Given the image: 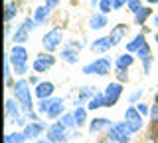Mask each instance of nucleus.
<instances>
[{
	"label": "nucleus",
	"mask_w": 158,
	"mask_h": 143,
	"mask_svg": "<svg viewBox=\"0 0 158 143\" xmlns=\"http://www.w3.org/2000/svg\"><path fill=\"white\" fill-rule=\"evenodd\" d=\"M14 93H16V100L24 105V109H32V96H30V87L26 80H20L14 86Z\"/></svg>",
	"instance_id": "1"
},
{
	"label": "nucleus",
	"mask_w": 158,
	"mask_h": 143,
	"mask_svg": "<svg viewBox=\"0 0 158 143\" xmlns=\"http://www.w3.org/2000/svg\"><path fill=\"white\" fill-rule=\"evenodd\" d=\"M83 72L85 74H99V76H105V74L111 72V62H109L107 58H99V60H95L93 64H89V66L83 68Z\"/></svg>",
	"instance_id": "2"
},
{
	"label": "nucleus",
	"mask_w": 158,
	"mask_h": 143,
	"mask_svg": "<svg viewBox=\"0 0 158 143\" xmlns=\"http://www.w3.org/2000/svg\"><path fill=\"white\" fill-rule=\"evenodd\" d=\"M125 119H127V125H128V129H131L132 133L138 131L142 127V113L135 109V107H128L127 113H125Z\"/></svg>",
	"instance_id": "3"
},
{
	"label": "nucleus",
	"mask_w": 158,
	"mask_h": 143,
	"mask_svg": "<svg viewBox=\"0 0 158 143\" xmlns=\"http://www.w3.org/2000/svg\"><path fill=\"white\" fill-rule=\"evenodd\" d=\"M121 93H123L121 83H109L107 90H105V105L107 107L115 105V103L118 101V97H121Z\"/></svg>",
	"instance_id": "4"
},
{
	"label": "nucleus",
	"mask_w": 158,
	"mask_h": 143,
	"mask_svg": "<svg viewBox=\"0 0 158 143\" xmlns=\"http://www.w3.org/2000/svg\"><path fill=\"white\" fill-rule=\"evenodd\" d=\"M131 129H128V125H127V121L125 123H117V125H113L111 127V137L113 139H117V141H121V143H127L128 139H131Z\"/></svg>",
	"instance_id": "5"
},
{
	"label": "nucleus",
	"mask_w": 158,
	"mask_h": 143,
	"mask_svg": "<svg viewBox=\"0 0 158 143\" xmlns=\"http://www.w3.org/2000/svg\"><path fill=\"white\" fill-rule=\"evenodd\" d=\"M61 30L59 28H53L52 32H48L46 36H44V48H46L48 52H52V50H56V48L59 46V42H61Z\"/></svg>",
	"instance_id": "6"
},
{
	"label": "nucleus",
	"mask_w": 158,
	"mask_h": 143,
	"mask_svg": "<svg viewBox=\"0 0 158 143\" xmlns=\"http://www.w3.org/2000/svg\"><path fill=\"white\" fill-rule=\"evenodd\" d=\"M65 127L61 125V123H57V125H53V127H49V131H48V139L52 141V143H65Z\"/></svg>",
	"instance_id": "7"
},
{
	"label": "nucleus",
	"mask_w": 158,
	"mask_h": 143,
	"mask_svg": "<svg viewBox=\"0 0 158 143\" xmlns=\"http://www.w3.org/2000/svg\"><path fill=\"white\" fill-rule=\"evenodd\" d=\"M53 62H56V60H53L52 56H40L38 60L34 62V70H36V72H46L48 68L53 66Z\"/></svg>",
	"instance_id": "8"
},
{
	"label": "nucleus",
	"mask_w": 158,
	"mask_h": 143,
	"mask_svg": "<svg viewBox=\"0 0 158 143\" xmlns=\"http://www.w3.org/2000/svg\"><path fill=\"white\" fill-rule=\"evenodd\" d=\"M113 48V42H111V38H99V40H95L91 44V50L93 52H107V50H111Z\"/></svg>",
	"instance_id": "9"
},
{
	"label": "nucleus",
	"mask_w": 158,
	"mask_h": 143,
	"mask_svg": "<svg viewBox=\"0 0 158 143\" xmlns=\"http://www.w3.org/2000/svg\"><path fill=\"white\" fill-rule=\"evenodd\" d=\"M42 131H44V123L32 121V123H28V125H26V129H24V135H26L28 139H34V137H38Z\"/></svg>",
	"instance_id": "10"
},
{
	"label": "nucleus",
	"mask_w": 158,
	"mask_h": 143,
	"mask_svg": "<svg viewBox=\"0 0 158 143\" xmlns=\"http://www.w3.org/2000/svg\"><path fill=\"white\" fill-rule=\"evenodd\" d=\"M52 93H53V83L52 82H42L36 87V96L40 97V100H46V97H49Z\"/></svg>",
	"instance_id": "11"
},
{
	"label": "nucleus",
	"mask_w": 158,
	"mask_h": 143,
	"mask_svg": "<svg viewBox=\"0 0 158 143\" xmlns=\"http://www.w3.org/2000/svg\"><path fill=\"white\" fill-rule=\"evenodd\" d=\"M10 58H12L14 66H16V64H26V60H28V52L24 50L22 46H14V50H12V54H10Z\"/></svg>",
	"instance_id": "12"
},
{
	"label": "nucleus",
	"mask_w": 158,
	"mask_h": 143,
	"mask_svg": "<svg viewBox=\"0 0 158 143\" xmlns=\"http://www.w3.org/2000/svg\"><path fill=\"white\" fill-rule=\"evenodd\" d=\"M127 30H128V28L125 26V24H118V26L113 28V30H111V36H109V38H111V42H113V46H117V44L123 40V36L127 34Z\"/></svg>",
	"instance_id": "13"
},
{
	"label": "nucleus",
	"mask_w": 158,
	"mask_h": 143,
	"mask_svg": "<svg viewBox=\"0 0 158 143\" xmlns=\"http://www.w3.org/2000/svg\"><path fill=\"white\" fill-rule=\"evenodd\" d=\"M6 113L10 117V121H20L22 117H20V109L18 105L14 103V100H6Z\"/></svg>",
	"instance_id": "14"
},
{
	"label": "nucleus",
	"mask_w": 158,
	"mask_h": 143,
	"mask_svg": "<svg viewBox=\"0 0 158 143\" xmlns=\"http://www.w3.org/2000/svg\"><path fill=\"white\" fill-rule=\"evenodd\" d=\"M107 127H113V125H111V121H109L107 117H97V119H93V121H91L89 129L95 133V131H103V129H107Z\"/></svg>",
	"instance_id": "15"
},
{
	"label": "nucleus",
	"mask_w": 158,
	"mask_h": 143,
	"mask_svg": "<svg viewBox=\"0 0 158 143\" xmlns=\"http://www.w3.org/2000/svg\"><path fill=\"white\" fill-rule=\"evenodd\" d=\"M107 24V18H105V14H95V16H91L89 18V26L93 28V30H101L103 26Z\"/></svg>",
	"instance_id": "16"
},
{
	"label": "nucleus",
	"mask_w": 158,
	"mask_h": 143,
	"mask_svg": "<svg viewBox=\"0 0 158 143\" xmlns=\"http://www.w3.org/2000/svg\"><path fill=\"white\" fill-rule=\"evenodd\" d=\"M28 34H30V30L26 28V24H22V26L16 30V34H14V42H16V44L26 42V40H28Z\"/></svg>",
	"instance_id": "17"
},
{
	"label": "nucleus",
	"mask_w": 158,
	"mask_h": 143,
	"mask_svg": "<svg viewBox=\"0 0 158 143\" xmlns=\"http://www.w3.org/2000/svg\"><path fill=\"white\" fill-rule=\"evenodd\" d=\"M28 137L24 135V133H8L6 137H4V143H24Z\"/></svg>",
	"instance_id": "18"
},
{
	"label": "nucleus",
	"mask_w": 158,
	"mask_h": 143,
	"mask_svg": "<svg viewBox=\"0 0 158 143\" xmlns=\"http://www.w3.org/2000/svg\"><path fill=\"white\" fill-rule=\"evenodd\" d=\"M105 105V93H99V96H93L91 101H89V109H97V107Z\"/></svg>",
	"instance_id": "19"
},
{
	"label": "nucleus",
	"mask_w": 158,
	"mask_h": 143,
	"mask_svg": "<svg viewBox=\"0 0 158 143\" xmlns=\"http://www.w3.org/2000/svg\"><path fill=\"white\" fill-rule=\"evenodd\" d=\"M142 44H144V36H142V34H138V36L135 38V40H132V42L127 46V52H136L138 48L142 46Z\"/></svg>",
	"instance_id": "20"
},
{
	"label": "nucleus",
	"mask_w": 158,
	"mask_h": 143,
	"mask_svg": "<svg viewBox=\"0 0 158 143\" xmlns=\"http://www.w3.org/2000/svg\"><path fill=\"white\" fill-rule=\"evenodd\" d=\"M150 16V8H140L138 12H135V22L136 24H144V20Z\"/></svg>",
	"instance_id": "21"
},
{
	"label": "nucleus",
	"mask_w": 158,
	"mask_h": 143,
	"mask_svg": "<svg viewBox=\"0 0 158 143\" xmlns=\"http://www.w3.org/2000/svg\"><path fill=\"white\" fill-rule=\"evenodd\" d=\"M16 12H18L16 4H14V2H8V4H6V12H4V20H6V22H10L14 16H16Z\"/></svg>",
	"instance_id": "22"
},
{
	"label": "nucleus",
	"mask_w": 158,
	"mask_h": 143,
	"mask_svg": "<svg viewBox=\"0 0 158 143\" xmlns=\"http://www.w3.org/2000/svg\"><path fill=\"white\" fill-rule=\"evenodd\" d=\"M59 111H61V100H53V103H52V107H49V111H48V117H56V115H59Z\"/></svg>",
	"instance_id": "23"
},
{
	"label": "nucleus",
	"mask_w": 158,
	"mask_h": 143,
	"mask_svg": "<svg viewBox=\"0 0 158 143\" xmlns=\"http://www.w3.org/2000/svg\"><path fill=\"white\" fill-rule=\"evenodd\" d=\"M48 12H49V8H48V6H40L38 10H36V16H34V20H36L38 24H40V22H44V20H46V16H48Z\"/></svg>",
	"instance_id": "24"
},
{
	"label": "nucleus",
	"mask_w": 158,
	"mask_h": 143,
	"mask_svg": "<svg viewBox=\"0 0 158 143\" xmlns=\"http://www.w3.org/2000/svg\"><path fill=\"white\" fill-rule=\"evenodd\" d=\"M128 66H132V56H128V54H125V56H121L117 60V68H128Z\"/></svg>",
	"instance_id": "25"
},
{
	"label": "nucleus",
	"mask_w": 158,
	"mask_h": 143,
	"mask_svg": "<svg viewBox=\"0 0 158 143\" xmlns=\"http://www.w3.org/2000/svg\"><path fill=\"white\" fill-rule=\"evenodd\" d=\"M99 8H101L103 14L111 12L113 8H115V0H101V2H99Z\"/></svg>",
	"instance_id": "26"
},
{
	"label": "nucleus",
	"mask_w": 158,
	"mask_h": 143,
	"mask_svg": "<svg viewBox=\"0 0 158 143\" xmlns=\"http://www.w3.org/2000/svg\"><path fill=\"white\" fill-rule=\"evenodd\" d=\"M61 56H63V60L69 62V64H75L77 62V52L75 50H69V48H67V50H63Z\"/></svg>",
	"instance_id": "27"
},
{
	"label": "nucleus",
	"mask_w": 158,
	"mask_h": 143,
	"mask_svg": "<svg viewBox=\"0 0 158 143\" xmlns=\"http://www.w3.org/2000/svg\"><path fill=\"white\" fill-rule=\"evenodd\" d=\"M73 117H75V123L81 127L83 123H85V109H83V107H77L75 113H73Z\"/></svg>",
	"instance_id": "28"
},
{
	"label": "nucleus",
	"mask_w": 158,
	"mask_h": 143,
	"mask_svg": "<svg viewBox=\"0 0 158 143\" xmlns=\"http://www.w3.org/2000/svg\"><path fill=\"white\" fill-rule=\"evenodd\" d=\"M59 123H61V125L65 127V129H67V127H73V125H77V123H75V117H73V115H69V113H67V115H63Z\"/></svg>",
	"instance_id": "29"
},
{
	"label": "nucleus",
	"mask_w": 158,
	"mask_h": 143,
	"mask_svg": "<svg viewBox=\"0 0 158 143\" xmlns=\"http://www.w3.org/2000/svg\"><path fill=\"white\" fill-rule=\"evenodd\" d=\"M138 56H140V60H146V58H150V48H148V44L144 42V44H142V46L140 48H138Z\"/></svg>",
	"instance_id": "30"
},
{
	"label": "nucleus",
	"mask_w": 158,
	"mask_h": 143,
	"mask_svg": "<svg viewBox=\"0 0 158 143\" xmlns=\"http://www.w3.org/2000/svg\"><path fill=\"white\" fill-rule=\"evenodd\" d=\"M52 103H53V100H42V101H40V111H42V113H48L49 107H52Z\"/></svg>",
	"instance_id": "31"
},
{
	"label": "nucleus",
	"mask_w": 158,
	"mask_h": 143,
	"mask_svg": "<svg viewBox=\"0 0 158 143\" xmlns=\"http://www.w3.org/2000/svg\"><path fill=\"white\" fill-rule=\"evenodd\" d=\"M128 8H131V10L132 12H138V10H140V0H128Z\"/></svg>",
	"instance_id": "32"
},
{
	"label": "nucleus",
	"mask_w": 158,
	"mask_h": 143,
	"mask_svg": "<svg viewBox=\"0 0 158 143\" xmlns=\"http://www.w3.org/2000/svg\"><path fill=\"white\" fill-rule=\"evenodd\" d=\"M14 70H16V74H26L28 72V66H26V64H16Z\"/></svg>",
	"instance_id": "33"
},
{
	"label": "nucleus",
	"mask_w": 158,
	"mask_h": 143,
	"mask_svg": "<svg viewBox=\"0 0 158 143\" xmlns=\"http://www.w3.org/2000/svg\"><path fill=\"white\" fill-rule=\"evenodd\" d=\"M93 93V90H87V87H83L81 92H79V100H85V97H89Z\"/></svg>",
	"instance_id": "34"
},
{
	"label": "nucleus",
	"mask_w": 158,
	"mask_h": 143,
	"mask_svg": "<svg viewBox=\"0 0 158 143\" xmlns=\"http://www.w3.org/2000/svg\"><path fill=\"white\" fill-rule=\"evenodd\" d=\"M150 117H152L154 121H158V103H156V105L150 109Z\"/></svg>",
	"instance_id": "35"
},
{
	"label": "nucleus",
	"mask_w": 158,
	"mask_h": 143,
	"mask_svg": "<svg viewBox=\"0 0 158 143\" xmlns=\"http://www.w3.org/2000/svg\"><path fill=\"white\" fill-rule=\"evenodd\" d=\"M4 80H6V83L10 82V66H8V64L4 66Z\"/></svg>",
	"instance_id": "36"
},
{
	"label": "nucleus",
	"mask_w": 158,
	"mask_h": 143,
	"mask_svg": "<svg viewBox=\"0 0 158 143\" xmlns=\"http://www.w3.org/2000/svg\"><path fill=\"white\" fill-rule=\"evenodd\" d=\"M136 109H138V111H140V113H142V115H144V113H148V107L144 105V103H138V107H136Z\"/></svg>",
	"instance_id": "37"
},
{
	"label": "nucleus",
	"mask_w": 158,
	"mask_h": 143,
	"mask_svg": "<svg viewBox=\"0 0 158 143\" xmlns=\"http://www.w3.org/2000/svg\"><path fill=\"white\" fill-rule=\"evenodd\" d=\"M140 96H142V90L135 92V93H132V96H131V101H136V100H138V97H140Z\"/></svg>",
	"instance_id": "38"
},
{
	"label": "nucleus",
	"mask_w": 158,
	"mask_h": 143,
	"mask_svg": "<svg viewBox=\"0 0 158 143\" xmlns=\"http://www.w3.org/2000/svg\"><path fill=\"white\" fill-rule=\"evenodd\" d=\"M57 2H59V0H46V6L48 8H53V6H57Z\"/></svg>",
	"instance_id": "39"
},
{
	"label": "nucleus",
	"mask_w": 158,
	"mask_h": 143,
	"mask_svg": "<svg viewBox=\"0 0 158 143\" xmlns=\"http://www.w3.org/2000/svg\"><path fill=\"white\" fill-rule=\"evenodd\" d=\"M99 143H121V141L113 139V137H107V139H103V141H99Z\"/></svg>",
	"instance_id": "40"
},
{
	"label": "nucleus",
	"mask_w": 158,
	"mask_h": 143,
	"mask_svg": "<svg viewBox=\"0 0 158 143\" xmlns=\"http://www.w3.org/2000/svg\"><path fill=\"white\" fill-rule=\"evenodd\" d=\"M125 2H127V0H115V8H123Z\"/></svg>",
	"instance_id": "41"
},
{
	"label": "nucleus",
	"mask_w": 158,
	"mask_h": 143,
	"mask_svg": "<svg viewBox=\"0 0 158 143\" xmlns=\"http://www.w3.org/2000/svg\"><path fill=\"white\" fill-rule=\"evenodd\" d=\"M148 2H152V4H158V0H148Z\"/></svg>",
	"instance_id": "42"
},
{
	"label": "nucleus",
	"mask_w": 158,
	"mask_h": 143,
	"mask_svg": "<svg viewBox=\"0 0 158 143\" xmlns=\"http://www.w3.org/2000/svg\"><path fill=\"white\" fill-rule=\"evenodd\" d=\"M154 24H156V26H158V16H156V18H154Z\"/></svg>",
	"instance_id": "43"
},
{
	"label": "nucleus",
	"mask_w": 158,
	"mask_h": 143,
	"mask_svg": "<svg viewBox=\"0 0 158 143\" xmlns=\"http://www.w3.org/2000/svg\"><path fill=\"white\" fill-rule=\"evenodd\" d=\"M42 143H52V141H49V139H48V141H42Z\"/></svg>",
	"instance_id": "44"
},
{
	"label": "nucleus",
	"mask_w": 158,
	"mask_h": 143,
	"mask_svg": "<svg viewBox=\"0 0 158 143\" xmlns=\"http://www.w3.org/2000/svg\"><path fill=\"white\" fill-rule=\"evenodd\" d=\"M156 103H158V92H156Z\"/></svg>",
	"instance_id": "45"
},
{
	"label": "nucleus",
	"mask_w": 158,
	"mask_h": 143,
	"mask_svg": "<svg viewBox=\"0 0 158 143\" xmlns=\"http://www.w3.org/2000/svg\"><path fill=\"white\" fill-rule=\"evenodd\" d=\"M156 42H158V34H156Z\"/></svg>",
	"instance_id": "46"
},
{
	"label": "nucleus",
	"mask_w": 158,
	"mask_h": 143,
	"mask_svg": "<svg viewBox=\"0 0 158 143\" xmlns=\"http://www.w3.org/2000/svg\"><path fill=\"white\" fill-rule=\"evenodd\" d=\"M154 141H156V143H158V137H156V139H154Z\"/></svg>",
	"instance_id": "47"
}]
</instances>
